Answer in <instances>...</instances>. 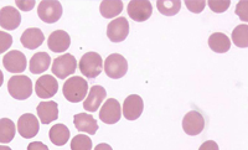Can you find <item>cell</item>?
<instances>
[{"label":"cell","instance_id":"1","mask_svg":"<svg viewBox=\"0 0 248 150\" xmlns=\"http://www.w3.org/2000/svg\"><path fill=\"white\" fill-rule=\"evenodd\" d=\"M63 96L71 103H78L85 99L88 92V83L85 78L79 76L71 77L62 88Z\"/></svg>","mask_w":248,"mask_h":150},{"label":"cell","instance_id":"2","mask_svg":"<svg viewBox=\"0 0 248 150\" xmlns=\"http://www.w3.org/2000/svg\"><path fill=\"white\" fill-rule=\"evenodd\" d=\"M8 91L17 101L28 99L32 94V81L28 76H13L8 82Z\"/></svg>","mask_w":248,"mask_h":150},{"label":"cell","instance_id":"3","mask_svg":"<svg viewBox=\"0 0 248 150\" xmlns=\"http://www.w3.org/2000/svg\"><path fill=\"white\" fill-rule=\"evenodd\" d=\"M103 60L97 52H86L79 60V71L87 78H96L101 75Z\"/></svg>","mask_w":248,"mask_h":150},{"label":"cell","instance_id":"4","mask_svg":"<svg viewBox=\"0 0 248 150\" xmlns=\"http://www.w3.org/2000/svg\"><path fill=\"white\" fill-rule=\"evenodd\" d=\"M76 68L77 61L74 55L65 54L54 60L51 71H52L55 76L59 77L60 79H65L68 76H71V75H74L76 72Z\"/></svg>","mask_w":248,"mask_h":150},{"label":"cell","instance_id":"5","mask_svg":"<svg viewBox=\"0 0 248 150\" xmlns=\"http://www.w3.org/2000/svg\"><path fill=\"white\" fill-rule=\"evenodd\" d=\"M37 15L44 23L54 24L62 16V5L56 0H44L39 4Z\"/></svg>","mask_w":248,"mask_h":150},{"label":"cell","instance_id":"6","mask_svg":"<svg viewBox=\"0 0 248 150\" xmlns=\"http://www.w3.org/2000/svg\"><path fill=\"white\" fill-rule=\"evenodd\" d=\"M128 71V62L119 54H112L106 59L105 72L109 78L118 79L125 76Z\"/></svg>","mask_w":248,"mask_h":150},{"label":"cell","instance_id":"7","mask_svg":"<svg viewBox=\"0 0 248 150\" xmlns=\"http://www.w3.org/2000/svg\"><path fill=\"white\" fill-rule=\"evenodd\" d=\"M129 35V23L121 16L112 20L107 26V36L112 43H122Z\"/></svg>","mask_w":248,"mask_h":150},{"label":"cell","instance_id":"8","mask_svg":"<svg viewBox=\"0 0 248 150\" xmlns=\"http://www.w3.org/2000/svg\"><path fill=\"white\" fill-rule=\"evenodd\" d=\"M153 14V5L148 0H133L128 4V15L130 19L143 23Z\"/></svg>","mask_w":248,"mask_h":150},{"label":"cell","instance_id":"9","mask_svg":"<svg viewBox=\"0 0 248 150\" xmlns=\"http://www.w3.org/2000/svg\"><path fill=\"white\" fill-rule=\"evenodd\" d=\"M40 129L39 119L31 113H25L17 120V132L23 138L31 139L37 135Z\"/></svg>","mask_w":248,"mask_h":150},{"label":"cell","instance_id":"10","mask_svg":"<svg viewBox=\"0 0 248 150\" xmlns=\"http://www.w3.org/2000/svg\"><path fill=\"white\" fill-rule=\"evenodd\" d=\"M122 117V108L114 98L107 99L99 111V119L106 124H116Z\"/></svg>","mask_w":248,"mask_h":150},{"label":"cell","instance_id":"11","mask_svg":"<svg viewBox=\"0 0 248 150\" xmlns=\"http://www.w3.org/2000/svg\"><path fill=\"white\" fill-rule=\"evenodd\" d=\"M205 128V118L198 111H190L183 119V129L187 135H199Z\"/></svg>","mask_w":248,"mask_h":150},{"label":"cell","instance_id":"12","mask_svg":"<svg viewBox=\"0 0 248 150\" xmlns=\"http://www.w3.org/2000/svg\"><path fill=\"white\" fill-rule=\"evenodd\" d=\"M57 91H59V82L54 76L44 75L36 81L35 92L40 98H51L57 93Z\"/></svg>","mask_w":248,"mask_h":150},{"label":"cell","instance_id":"13","mask_svg":"<svg viewBox=\"0 0 248 150\" xmlns=\"http://www.w3.org/2000/svg\"><path fill=\"white\" fill-rule=\"evenodd\" d=\"M3 65L6 71L12 72V74H21L26 70L28 61L23 52L13 50L4 56Z\"/></svg>","mask_w":248,"mask_h":150},{"label":"cell","instance_id":"14","mask_svg":"<svg viewBox=\"0 0 248 150\" xmlns=\"http://www.w3.org/2000/svg\"><path fill=\"white\" fill-rule=\"evenodd\" d=\"M144 109V102L138 94H130L123 103V116L128 120H136L141 116Z\"/></svg>","mask_w":248,"mask_h":150},{"label":"cell","instance_id":"15","mask_svg":"<svg viewBox=\"0 0 248 150\" xmlns=\"http://www.w3.org/2000/svg\"><path fill=\"white\" fill-rule=\"evenodd\" d=\"M21 24V15L19 10L13 6H4L0 9V26L5 30H15Z\"/></svg>","mask_w":248,"mask_h":150},{"label":"cell","instance_id":"16","mask_svg":"<svg viewBox=\"0 0 248 150\" xmlns=\"http://www.w3.org/2000/svg\"><path fill=\"white\" fill-rule=\"evenodd\" d=\"M71 45V37L63 30H56V31L51 32L47 40V46L52 52H65Z\"/></svg>","mask_w":248,"mask_h":150},{"label":"cell","instance_id":"17","mask_svg":"<svg viewBox=\"0 0 248 150\" xmlns=\"http://www.w3.org/2000/svg\"><path fill=\"white\" fill-rule=\"evenodd\" d=\"M106 96H107V92L102 86H93L91 87L87 98L83 102V108L87 112H97L99 105L106 99Z\"/></svg>","mask_w":248,"mask_h":150},{"label":"cell","instance_id":"18","mask_svg":"<svg viewBox=\"0 0 248 150\" xmlns=\"http://www.w3.org/2000/svg\"><path fill=\"white\" fill-rule=\"evenodd\" d=\"M36 111L37 116L40 118V122L43 123V124H48L51 122H55L59 118V105L54 101L40 102Z\"/></svg>","mask_w":248,"mask_h":150},{"label":"cell","instance_id":"19","mask_svg":"<svg viewBox=\"0 0 248 150\" xmlns=\"http://www.w3.org/2000/svg\"><path fill=\"white\" fill-rule=\"evenodd\" d=\"M44 40H45V36H44V32L37 28H30L26 29L25 31L21 35V44L25 48H29V50H35V48L40 47L43 45Z\"/></svg>","mask_w":248,"mask_h":150},{"label":"cell","instance_id":"20","mask_svg":"<svg viewBox=\"0 0 248 150\" xmlns=\"http://www.w3.org/2000/svg\"><path fill=\"white\" fill-rule=\"evenodd\" d=\"M74 123L77 131L93 135L98 131V124L96 119L88 113H78L74 117Z\"/></svg>","mask_w":248,"mask_h":150},{"label":"cell","instance_id":"21","mask_svg":"<svg viewBox=\"0 0 248 150\" xmlns=\"http://www.w3.org/2000/svg\"><path fill=\"white\" fill-rule=\"evenodd\" d=\"M51 57L47 52H36L34 56L30 59V72L34 75H40L45 72L50 67Z\"/></svg>","mask_w":248,"mask_h":150},{"label":"cell","instance_id":"22","mask_svg":"<svg viewBox=\"0 0 248 150\" xmlns=\"http://www.w3.org/2000/svg\"><path fill=\"white\" fill-rule=\"evenodd\" d=\"M209 46L214 52L225 54L231 48V40L222 32H214L209 37Z\"/></svg>","mask_w":248,"mask_h":150},{"label":"cell","instance_id":"23","mask_svg":"<svg viewBox=\"0 0 248 150\" xmlns=\"http://www.w3.org/2000/svg\"><path fill=\"white\" fill-rule=\"evenodd\" d=\"M70 129L65 124H55L48 132V136L52 144L62 147L70 140Z\"/></svg>","mask_w":248,"mask_h":150},{"label":"cell","instance_id":"24","mask_svg":"<svg viewBox=\"0 0 248 150\" xmlns=\"http://www.w3.org/2000/svg\"><path fill=\"white\" fill-rule=\"evenodd\" d=\"M123 10V1L121 0H103L99 5V12L106 19H112Z\"/></svg>","mask_w":248,"mask_h":150},{"label":"cell","instance_id":"25","mask_svg":"<svg viewBox=\"0 0 248 150\" xmlns=\"http://www.w3.org/2000/svg\"><path fill=\"white\" fill-rule=\"evenodd\" d=\"M16 128L12 119L3 118L0 119V143H10L14 139Z\"/></svg>","mask_w":248,"mask_h":150},{"label":"cell","instance_id":"26","mask_svg":"<svg viewBox=\"0 0 248 150\" xmlns=\"http://www.w3.org/2000/svg\"><path fill=\"white\" fill-rule=\"evenodd\" d=\"M158 10L165 16H174L180 12V0H158L156 1Z\"/></svg>","mask_w":248,"mask_h":150},{"label":"cell","instance_id":"27","mask_svg":"<svg viewBox=\"0 0 248 150\" xmlns=\"http://www.w3.org/2000/svg\"><path fill=\"white\" fill-rule=\"evenodd\" d=\"M232 41L237 47H248V25L242 24L234 28L232 31Z\"/></svg>","mask_w":248,"mask_h":150},{"label":"cell","instance_id":"28","mask_svg":"<svg viewBox=\"0 0 248 150\" xmlns=\"http://www.w3.org/2000/svg\"><path fill=\"white\" fill-rule=\"evenodd\" d=\"M71 150H92V140L85 134H78L71 140Z\"/></svg>","mask_w":248,"mask_h":150},{"label":"cell","instance_id":"29","mask_svg":"<svg viewBox=\"0 0 248 150\" xmlns=\"http://www.w3.org/2000/svg\"><path fill=\"white\" fill-rule=\"evenodd\" d=\"M210 9H211L214 13L217 14H221V13H225L227 9L231 5V1L230 0H209L207 1Z\"/></svg>","mask_w":248,"mask_h":150},{"label":"cell","instance_id":"30","mask_svg":"<svg viewBox=\"0 0 248 150\" xmlns=\"http://www.w3.org/2000/svg\"><path fill=\"white\" fill-rule=\"evenodd\" d=\"M186 8L189 9L191 13H195V14H200L206 6L205 0H186L185 1Z\"/></svg>","mask_w":248,"mask_h":150},{"label":"cell","instance_id":"31","mask_svg":"<svg viewBox=\"0 0 248 150\" xmlns=\"http://www.w3.org/2000/svg\"><path fill=\"white\" fill-rule=\"evenodd\" d=\"M13 45V36L9 32L0 31V54H4Z\"/></svg>","mask_w":248,"mask_h":150},{"label":"cell","instance_id":"32","mask_svg":"<svg viewBox=\"0 0 248 150\" xmlns=\"http://www.w3.org/2000/svg\"><path fill=\"white\" fill-rule=\"evenodd\" d=\"M236 14L243 20L248 21V3L247 1H241L236 6Z\"/></svg>","mask_w":248,"mask_h":150},{"label":"cell","instance_id":"33","mask_svg":"<svg viewBox=\"0 0 248 150\" xmlns=\"http://www.w3.org/2000/svg\"><path fill=\"white\" fill-rule=\"evenodd\" d=\"M15 3H16L17 8L24 12H30L35 6V0H16Z\"/></svg>","mask_w":248,"mask_h":150},{"label":"cell","instance_id":"34","mask_svg":"<svg viewBox=\"0 0 248 150\" xmlns=\"http://www.w3.org/2000/svg\"><path fill=\"white\" fill-rule=\"evenodd\" d=\"M199 150H220V149H218V145H217L216 142H214V140H207V142H205L200 148H199Z\"/></svg>","mask_w":248,"mask_h":150},{"label":"cell","instance_id":"35","mask_svg":"<svg viewBox=\"0 0 248 150\" xmlns=\"http://www.w3.org/2000/svg\"><path fill=\"white\" fill-rule=\"evenodd\" d=\"M28 150H50L47 145L41 142H32L28 145Z\"/></svg>","mask_w":248,"mask_h":150},{"label":"cell","instance_id":"36","mask_svg":"<svg viewBox=\"0 0 248 150\" xmlns=\"http://www.w3.org/2000/svg\"><path fill=\"white\" fill-rule=\"evenodd\" d=\"M94 150H113V149L110 145L106 144V143H101V144H98L96 148H94Z\"/></svg>","mask_w":248,"mask_h":150},{"label":"cell","instance_id":"37","mask_svg":"<svg viewBox=\"0 0 248 150\" xmlns=\"http://www.w3.org/2000/svg\"><path fill=\"white\" fill-rule=\"evenodd\" d=\"M3 82H4V75L3 72H1V70H0V87L3 86Z\"/></svg>","mask_w":248,"mask_h":150},{"label":"cell","instance_id":"38","mask_svg":"<svg viewBox=\"0 0 248 150\" xmlns=\"http://www.w3.org/2000/svg\"><path fill=\"white\" fill-rule=\"evenodd\" d=\"M0 150H12L9 147H5V145H0Z\"/></svg>","mask_w":248,"mask_h":150}]
</instances>
